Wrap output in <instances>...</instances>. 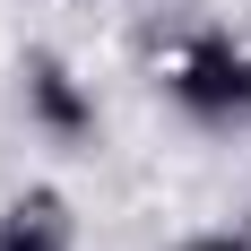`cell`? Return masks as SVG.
Listing matches in <instances>:
<instances>
[{"mask_svg":"<svg viewBox=\"0 0 251 251\" xmlns=\"http://www.w3.org/2000/svg\"><path fill=\"white\" fill-rule=\"evenodd\" d=\"M174 104L191 122H251V52L234 35H191L174 61Z\"/></svg>","mask_w":251,"mask_h":251,"instance_id":"1","label":"cell"},{"mask_svg":"<svg viewBox=\"0 0 251 251\" xmlns=\"http://www.w3.org/2000/svg\"><path fill=\"white\" fill-rule=\"evenodd\" d=\"M0 251H70V217H61V200H52V191L18 200L9 217H0Z\"/></svg>","mask_w":251,"mask_h":251,"instance_id":"2","label":"cell"},{"mask_svg":"<svg viewBox=\"0 0 251 251\" xmlns=\"http://www.w3.org/2000/svg\"><path fill=\"white\" fill-rule=\"evenodd\" d=\"M26 96H35V113H44L52 130H87V122H96V104L70 87V70H61V61H35V70H26Z\"/></svg>","mask_w":251,"mask_h":251,"instance_id":"3","label":"cell"},{"mask_svg":"<svg viewBox=\"0 0 251 251\" xmlns=\"http://www.w3.org/2000/svg\"><path fill=\"white\" fill-rule=\"evenodd\" d=\"M182 251H251V243H234V234H208V243H182Z\"/></svg>","mask_w":251,"mask_h":251,"instance_id":"4","label":"cell"}]
</instances>
